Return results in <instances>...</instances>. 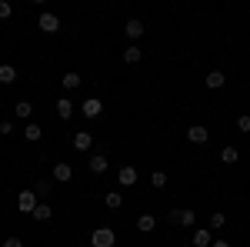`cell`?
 <instances>
[{"mask_svg": "<svg viewBox=\"0 0 250 247\" xmlns=\"http://www.w3.org/2000/svg\"><path fill=\"white\" fill-rule=\"evenodd\" d=\"M167 221H170L173 227H193V224H197V214H193L190 207H177V210L167 214Z\"/></svg>", "mask_w": 250, "mask_h": 247, "instance_id": "cell-1", "label": "cell"}, {"mask_svg": "<svg viewBox=\"0 0 250 247\" xmlns=\"http://www.w3.org/2000/svg\"><path fill=\"white\" fill-rule=\"evenodd\" d=\"M117 244V234L110 227H97L90 234V247H114Z\"/></svg>", "mask_w": 250, "mask_h": 247, "instance_id": "cell-2", "label": "cell"}, {"mask_svg": "<svg viewBox=\"0 0 250 247\" xmlns=\"http://www.w3.org/2000/svg\"><path fill=\"white\" fill-rule=\"evenodd\" d=\"M37 204H40V201H37V194H34L30 187L17 194V207L23 210V214H34V210H37Z\"/></svg>", "mask_w": 250, "mask_h": 247, "instance_id": "cell-3", "label": "cell"}, {"mask_svg": "<svg viewBox=\"0 0 250 247\" xmlns=\"http://www.w3.org/2000/svg\"><path fill=\"white\" fill-rule=\"evenodd\" d=\"M80 114L87 117V120H97V117L104 114V100H97V97H87V100L80 104Z\"/></svg>", "mask_w": 250, "mask_h": 247, "instance_id": "cell-4", "label": "cell"}, {"mask_svg": "<svg viewBox=\"0 0 250 247\" xmlns=\"http://www.w3.org/2000/svg\"><path fill=\"white\" fill-rule=\"evenodd\" d=\"M37 27L43 30V34H57V30H60V17H57V14H50V10H43V14L37 17Z\"/></svg>", "mask_w": 250, "mask_h": 247, "instance_id": "cell-5", "label": "cell"}, {"mask_svg": "<svg viewBox=\"0 0 250 247\" xmlns=\"http://www.w3.org/2000/svg\"><path fill=\"white\" fill-rule=\"evenodd\" d=\"M117 184H120V187H134L137 184V167L134 164H124V167L117 171Z\"/></svg>", "mask_w": 250, "mask_h": 247, "instance_id": "cell-6", "label": "cell"}, {"mask_svg": "<svg viewBox=\"0 0 250 247\" xmlns=\"http://www.w3.org/2000/svg\"><path fill=\"white\" fill-rule=\"evenodd\" d=\"M70 144H74V151L87 154L90 147H94V134H90V131H77V134H74V140H70Z\"/></svg>", "mask_w": 250, "mask_h": 247, "instance_id": "cell-7", "label": "cell"}, {"mask_svg": "<svg viewBox=\"0 0 250 247\" xmlns=\"http://www.w3.org/2000/svg\"><path fill=\"white\" fill-rule=\"evenodd\" d=\"M187 140H190V144H207V140H210V131H207L204 124H193V127H187Z\"/></svg>", "mask_w": 250, "mask_h": 247, "instance_id": "cell-8", "label": "cell"}, {"mask_svg": "<svg viewBox=\"0 0 250 247\" xmlns=\"http://www.w3.org/2000/svg\"><path fill=\"white\" fill-rule=\"evenodd\" d=\"M144 30H147V27H144V20H137V17H130L127 23H124V34L134 40V44H137L140 37H144Z\"/></svg>", "mask_w": 250, "mask_h": 247, "instance_id": "cell-9", "label": "cell"}, {"mask_svg": "<svg viewBox=\"0 0 250 247\" xmlns=\"http://www.w3.org/2000/svg\"><path fill=\"white\" fill-rule=\"evenodd\" d=\"M54 180H57V184H67V180H74V167H70L67 160L54 164Z\"/></svg>", "mask_w": 250, "mask_h": 247, "instance_id": "cell-10", "label": "cell"}, {"mask_svg": "<svg viewBox=\"0 0 250 247\" xmlns=\"http://www.w3.org/2000/svg\"><path fill=\"white\" fill-rule=\"evenodd\" d=\"M87 164H90V174H107V167H110V160H107V154H100V151H97L94 157L87 160Z\"/></svg>", "mask_w": 250, "mask_h": 247, "instance_id": "cell-11", "label": "cell"}, {"mask_svg": "<svg viewBox=\"0 0 250 247\" xmlns=\"http://www.w3.org/2000/svg\"><path fill=\"white\" fill-rule=\"evenodd\" d=\"M190 244H193V247H210V244H213L210 230H207V227H197V230H193V237H190Z\"/></svg>", "mask_w": 250, "mask_h": 247, "instance_id": "cell-12", "label": "cell"}, {"mask_svg": "<svg viewBox=\"0 0 250 247\" xmlns=\"http://www.w3.org/2000/svg\"><path fill=\"white\" fill-rule=\"evenodd\" d=\"M60 84H63V90H77L80 84H83V77H80L77 70H67V74L60 77Z\"/></svg>", "mask_w": 250, "mask_h": 247, "instance_id": "cell-13", "label": "cell"}, {"mask_svg": "<svg viewBox=\"0 0 250 247\" xmlns=\"http://www.w3.org/2000/svg\"><path fill=\"white\" fill-rule=\"evenodd\" d=\"M57 117L60 120H70V117H74V100H70V97H60L57 100Z\"/></svg>", "mask_w": 250, "mask_h": 247, "instance_id": "cell-14", "label": "cell"}, {"mask_svg": "<svg viewBox=\"0 0 250 247\" xmlns=\"http://www.w3.org/2000/svg\"><path fill=\"white\" fill-rule=\"evenodd\" d=\"M137 230H140V234L157 230V217H154V214H140V217H137Z\"/></svg>", "mask_w": 250, "mask_h": 247, "instance_id": "cell-15", "label": "cell"}, {"mask_svg": "<svg viewBox=\"0 0 250 247\" xmlns=\"http://www.w3.org/2000/svg\"><path fill=\"white\" fill-rule=\"evenodd\" d=\"M204 84H207L210 90H220V87L227 84V77H224V70H210V74L204 77Z\"/></svg>", "mask_w": 250, "mask_h": 247, "instance_id": "cell-16", "label": "cell"}, {"mask_svg": "<svg viewBox=\"0 0 250 247\" xmlns=\"http://www.w3.org/2000/svg\"><path fill=\"white\" fill-rule=\"evenodd\" d=\"M30 217H34V221H40V224H43V221H50V217H54V207H50V204H47V201H40V204H37V210H34V214H30Z\"/></svg>", "mask_w": 250, "mask_h": 247, "instance_id": "cell-17", "label": "cell"}, {"mask_svg": "<svg viewBox=\"0 0 250 247\" xmlns=\"http://www.w3.org/2000/svg\"><path fill=\"white\" fill-rule=\"evenodd\" d=\"M34 194H37V197H47V194H50V190H54V180H50V177H40L37 184H34Z\"/></svg>", "mask_w": 250, "mask_h": 247, "instance_id": "cell-18", "label": "cell"}, {"mask_svg": "<svg viewBox=\"0 0 250 247\" xmlns=\"http://www.w3.org/2000/svg\"><path fill=\"white\" fill-rule=\"evenodd\" d=\"M14 114H17L20 120H27V117L34 114V104H30V100H17V104H14Z\"/></svg>", "mask_w": 250, "mask_h": 247, "instance_id": "cell-19", "label": "cell"}, {"mask_svg": "<svg viewBox=\"0 0 250 247\" xmlns=\"http://www.w3.org/2000/svg\"><path fill=\"white\" fill-rule=\"evenodd\" d=\"M104 204L110 210H120L124 207V197H120V190H107V197H104Z\"/></svg>", "mask_w": 250, "mask_h": 247, "instance_id": "cell-20", "label": "cell"}, {"mask_svg": "<svg viewBox=\"0 0 250 247\" xmlns=\"http://www.w3.org/2000/svg\"><path fill=\"white\" fill-rule=\"evenodd\" d=\"M124 60H127V64H140V60H144V50H140L137 44H130V47L124 50Z\"/></svg>", "mask_w": 250, "mask_h": 247, "instance_id": "cell-21", "label": "cell"}, {"mask_svg": "<svg viewBox=\"0 0 250 247\" xmlns=\"http://www.w3.org/2000/svg\"><path fill=\"white\" fill-rule=\"evenodd\" d=\"M14 80H17V67L0 64V84H14Z\"/></svg>", "mask_w": 250, "mask_h": 247, "instance_id": "cell-22", "label": "cell"}, {"mask_svg": "<svg viewBox=\"0 0 250 247\" xmlns=\"http://www.w3.org/2000/svg\"><path fill=\"white\" fill-rule=\"evenodd\" d=\"M23 137H27L30 144H37L40 137H43V131H40V124H27V127H23Z\"/></svg>", "mask_w": 250, "mask_h": 247, "instance_id": "cell-23", "label": "cell"}, {"mask_svg": "<svg viewBox=\"0 0 250 247\" xmlns=\"http://www.w3.org/2000/svg\"><path fill=\"white\" fill-rule=\"evenodd\" d=\"M237 157H240V151H237L233 144H227V147L220 151V160H224V164H237Z\"/></svg>", "mask_w": 250, "mask_h": 247, "instance_id": "cell-24", "label": "cell"}, {"mask_svg": "<svg viewBox=\"0 0 250 247\" xmlns=\"http://www.w3.org/2000/svg\"><path fill=\"white\" fill-rule=\"evenodd\" d=\"M150 184H154V187H167V174L154 171V174H150Z\"/></svg>", "mask_w": 250, "mask_h": 247, "instance_id": "cell-25", "label": "cell"}, {"mask_svg": "<svg viewBox=\"0 0 250 247\" xmlns=\"http://www.w3.org/2000/svg\"><path fill=\"white\" fill-rule=\"evenodd\" d=\"M227 224V214H210V230H220Z\"/></svg>", "mask_w": 250, "mask_h": 247, "instance_id": "cell-26", "label": "cell"}, {"mask_svg": "<svg viewBox=\"0 0 250 247\" xmlns=\"http://www.w3.org/2000/svg\"><path fill=\"white\" fill-rule=\"evenodd\" d=\"M237 131H240V134H250V117H247V114L237 117Z\"/></svg>", "mask_w": 250, "mask_h": 247, "instance_id": "cell-27", "label": "cell"}, {"mask_svg": "<svg viewBox=\"0 0 250 247\" xmlns=\"http://www.w3.org/2000/svg\"><path fill=\"white\" fill-rule=\"evenodd\" d=\"M10 14H14V7H10L7 0H0V20H7V17H10Z\"/></svg>", "mask_w": 250, "mask_h": 247, "instance_id": "cell-28", "label": "cell"}, {"mask_svg": "<svg viewBox=\"0 0 250 247\" xmlns=\"http://www.w3.org/2000/svg\"><path fill=\"white\" fill-rule=\"evenodd\" d=\"M14 131H17V127H14V120H0V134H7V137H10Z\"/></svg>", "mask_w": 250, "mask_h": 247, "instance_id": "cell-29", "label": "cell"}, {"mask_svg": "<svg viewBox=\"0 0 250 247\" xmlns=\"http://www.w3.org/2000/svg\"><path fill=\"white\" fill-rule=\"evenodd\" d=\"M0 247H23L20 237H7V241H0Z\"/></svg>", "mask_w": 250, "mask_h": 247, "instance_id": "cell-30", "label": "cell"}, {"mask_svg": "<svg viewBox=\"0 0 250 247\" xmlns=\"http://www.w3.org/2000/svg\"><path fill=\"white\" fill-rule=\"evenodd\" d=\"M210 247H230V241H213Z\"/></svg>", "mask_w": 250, "mask_h": 247, "instance_id": "cell-31", "label": "cell"}]
</instances>
